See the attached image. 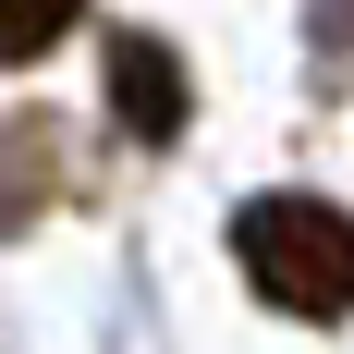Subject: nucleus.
Masks as SVG:
<instances>
[{"label":"nucleus","mask_w":354,"mask_h":354,"mask_svg":"<svg viewBox=\"0 0 354 354\" xmlns=\"http://www.w3.org/2000/svg\"><path fill=\"white\" fill-rule=\"evenodd\" d=\"M73 12L86 0H0V62H37V49H62Z\"/></svg>","instance_id":"obj_3"},{"label":"nucleus","mask_w":354,"mask_h":354,"mask_svg":"<svg viewBox=\"0 0 354 354\" xmlns=\"http://www.w3.org/2000/svg\"><path fill=\"white\" fill-rule=\"evenodd\" d=\"M232 257H245L257 306H281V318L330 330L354 306V220L330 208V196H257L245 220H232Z\"/></svg>","instance_id":"obj_1"},{"label":"nucleus","mask_w":354,"mask_h":354,"mask_svg":"<svg viewBox=\"0 0 354 354\" xmlns=\"http://www.w3.org/2000/svg\"><path fill=\"white\" fill-rule=\"evenodd\" d=\"M110 110H122L147 147L183 135V62L159 49V37H110Z\"/></svg>","instance_id":"obj_2"}]
</instances>
